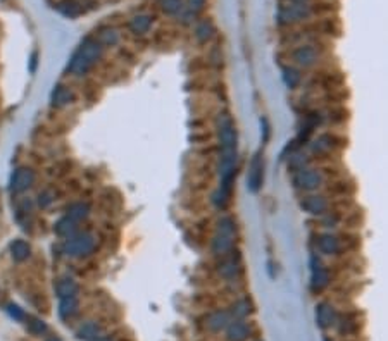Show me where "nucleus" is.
<instances>
[{"mask_svg": "<svg viewBox=\"0 0 388 341\" xmlns=\"http://www.w3.org/2000/svg\"><path fill=\"white\" fill-rule=\"evenodd\" d=\"M216 135L219 145V186L212 195V203L226 210L231 203L238 174V128L229 110L223 109L217 114Z\"/></svg>", "mask_w": 388, "mask_h": 341, "instance_id": "nucleus-1", "label": "nucleus"}, {"mask_svg": "<svg viewBox=\"0 0 388 341\" xmlns=\"http://www.w3.org/2000/svg\"><path fill=\"white\" fill-rule=\"evenodd\" d=\"M238 220L235 215L224 214L217 219L216 228H214V235L211 238V254L219 259L237 248L238 242Z\"/></svg>", "mask_w": 388, "mask_h": 341, "instance_id": "nucleus-2", "label": "nucleus"}, {"mask_svg": "<svg viewBox=\"0 0 388 341\" xmlns=\"http://www.w3.org/2000/svg\"><path fill=\"white\" fill-rule=\"evenodd\" d=\"M326 179H328L326 178V171L323 167L313 166V164L290 174V183H292L293 190L298 191L300 195L321 191L326 186Z\"/></svg>", "mask_w": 388, "mask_h": 341, "instance_id": "nucleus-3", "label": "nucleus"}, {"mask_svg": "<svg viewBox=\"0 0 388 341\" xmlns=\"http://www.w3.org/2000/svg\"><path fill=\"white\" fill-rule=\"evenodd\" d=\"M314 252H318L321 257L337 259L343 257L349 252V240L345 236L338 235L337 231H319L313 236Z\"/></svg>", "mask_w": 388, "mask_h": 341, "instance_id": "nucleus-4", "label": "nucleus"}, {"mask_svg": "<svg viewBox=\"0 0 388 341\" xmlns=\"http://www.w3.org/2000/svg\"><path fill=\"white\" fill-rule=\"evenodd\" d=\"M104 47L97 40H85V43L78 49L69 61V71L72 74L82 76L90 69L94 64L102 57Z\"/></svg>", "mask_w": 388, "mask_h": 341, "instance_id": "nucleus-5", "label": "nucleus"}, {"mask_svg": "<svg viewBox=\"0 0 388 341\" xmlns=\"http://www.w3.org/2000/svg\"><path fill=\"white\" fill-rule=\"evenodd\" d=\"M216 272L226 283H237L245 272V260L240 248H233L226 255L219 257L216 264Z\"/></svg>", "mask_w": 388, "mask_h": 341, "instance_id": "nucleus-6", "label": "nucleus"}, {"mask_svg": "<svg viewBox=\"0 0 388 341\" xmlns=\"http://www.w3.org/2000/svg\"><path fill=\"white\" fill-rule=\"evenodd\" d=\"M307 147H309L311 157H328L347 147V138L338 135L337 131H328V133H319L314 136Z\"/></svg>", "mask_w": 388, "mask_h": 341, "instance_id": "nucleus-7", "label": "nucleus"}, {"mask_svg": "<svg viewBox=\"0 0 388 341\" xmlns=\"http://www.w3.org/2000/svg\"><path fill=\"white\" fill-rule=\"evenodd\" d=\"M316 14V9L313 4H297V2H286L281 4L276 11V21L281 26H292L298 23L309 21Z\"/></svg>", "mask_w": 388, "mask_h": 341, "instance_id": "nucleus-8", "label": "nucleus"}, {"mask_svg": "<svg viewBox=\"0 0 388 341\" xmlns=\"http://www.w3.org/2000/svg\"><path fill=\"white\" fill-rule=\"evenodd\" d=\"M325 124V112L319 109H309L300 116V123L297 128V135H295V142L302 148L311 143V140L316 136L318 130Z\"/></svg>", "mask_w": 388, "mask_h": 341, "instance_id": "nucleus-9", "label": "nucleus"}, {"mask_svg": "<svg viewBox=\"0 0 388 341\" xmlns=\"http://www.w3.org/2000/svg\"><path fill=\"white\" fill-rule=\"evenodd\" d=\"M309 266H311V281L309 288L313 293H323L331 284V269L325 262V257H321L318 252H311L309 257Z\"/></svg>", "mask_w": 388, "mask_h": 341, "instance_id": "nucleus-10", "label": "nucleus"}, {"mask_svg": "<svg viewBox=\"0 0 388 341\" xmlns=\"http://www.w3.org/2000/svg\"><path fill=\"white\" fill-rule=\"evenodd\" d=\"M288 59L293 66L304 69H313L323 61V50L316 43H298L288 54Z\"/></svg>", "mask_w": 388, "mask_h": 341, "instance_id": "nucleus-11", "label": "nucleus"}, {"mask_svg": "<svg viewBox=\"0 0 388 341\" xmlns=\"http://www.w3.org/2000/svg\"><path fill=\"white\" fill-rule=\"evenodd\" d=\"M298 208L309 217L318 219L333 210V200L331 196L321 191H314V193H304L298 198Z\"/></svg>", "mask_w": 388, "mask_h": 341, "instance_id": "nucleus-12", "label": "nucleus"}, {"mask_svg": "<svg viewBox=\"0 0 388 341\" xmlns=\"http://www.w3.org/2000/svg\"><path fill=\"white\" fill-rule=\"evenodd\" d=\"M264 176H266V162L262 150H257L252 155L247 169V188L252 193H259L264 186Z\"/></svg>", "mask_w": 388, "mask_h": 341, "instance_id": "nucleus-13", "label": "nucleus"}, {"mask_svg": "<svg viewBox=\"0 0 388 341\" xmlns=\"http://www.w3.org/2000/svg\"><path fill=\"white\" fill-rule=\"evenodd\" d=\"M66 254L69 257H87L97 248V238L92 233H78L66 242Z\"/></svg>", "mask_w": 388, "mask_h": 341, "instance_id": "nucleus-14", "label": "nucleus"}, {"mask_svg": "<svg viewBox=\"0 0 388 341\" xmlns=\"http://www.w3.org/2000/svg\"><path fill=\"white\" fill-rule=\"evenodd\" d=\"M338 312L330 302H319L316 305V324L321 329H330L337 326Z\"/></svg>", "mask_w": 388, "mask_h": 341, "instance_id": "nucleus-15", "label": "nucleus"}, {"mask_svg": "<svg viewBox=\"0 0 388 341\" xmlns=\"http://www.w3.org/2000/svg\"><path fill=\"white\" fill-rule=\"evenodd\" d=\"M233 320L231 314L228 308H216V310L209 312L205 317V327L212 332H221L228 327V324Z\"/></svg>", "mask_w": 388, "mask_h": 341, "instance_id": "nucleus-16", "label": "nucleus"}, {"mask_svg": "<svg viewBox=\"0 0 388 341\" xmlns=\"http://www.w3.org/2000/svg\"><path fill=\"white\" fill-rule=\"evenodd\" d=\"M228 341H247L250 338V322L247 319H233L224 329Z\"/></svg>", "mask_w": 388, "mask_h": 341, "instance_id": "nucleus-17", "label": "nucleus"}, {"mask_svg": "<svg viewBox=\"0 0 388 341\" xmlns=\"http://www.w3.org/2000/svg\"><path fill=\"white\" fill-rule=\"evenodd\" d=\"M35 181V172L28 167H19L18 171H14L11 179V190L14 193H21V191L28 190Z\"/></svg>", "mask_w": 388, "mask_h": 341, "instance_id": "nucleus-18", "label": "nucleus"}, {"mask_svg": "<svg viewBox=\"0 0 388 341\" xmlns=\"http://www.w3.org/2000/svg\"><path fill=\"white\" fill-rule=\"evenodd\" d=\"M283 83L290 91H297L304 83V71L300 67L293 66V64H286L283 66Z\"/></svg>", "mask_w": 388, "mask_h": 341, "instance_id": "nucleus-19", "label": "nucleus"}, {"mask_svg": "<svg viewBox=\"0 0 388 341\" xmlns=\"http://www.w3.org/2000/svg\"><path fill=\"white\" fill-rule=\"evenodd\" d=\"M152 23H153V19L150 14H136L129 19V30H131V33H135V35H145L150 31Z\"/></svg>", "mask_w": 388, "mask_h": 341, "instance_id": "nucleus-20", "label": "nucleus"}, {"mask_svg": "<svg viewBox=\"0 0 388 341\" xmlns=\"http://www.w3.org/2000/svg\"><path fill=\"white\" fill-rule=\"evenodd\" d=\"M311 164H313L311 154H304L302 150H298L297 154H293L292 157L286 159V169H288V174H293V172L304 169V167L311 166Z\"/></svg>", "mask_w": 388, "mask_h": 341, "instance_id": "nucleus-21", "label": "nucleus"}, {"mask_svg": "<svg viewBox=\"0 0 388 341\" xmlns=\"http://www.w3.org/2000/svg\"><path fill=\"white\" fill-rule=\"evenodd\" d=\"M228 310L233 319H247V317L252 314V302H250V298H247V296H244V298L235 300V302L229 305Z\"/></svg>", "mask_w": 388, "mask_h": 341, "instance_id": "nucleus-22", "label": "nucleus"}, {"mask_svg": "<svg viewBox=\"0 0 388 341\" xmlns=\"http://www.w3.org/2000/svg\"><path fill=\"white\" fill-rule=\"evenodd\" d=\"M214 33H216V26H214V23L211 19H204V21H200L199 25L195 26V38H197V42H200V43L211 42Z\"/></svg>", "mask_w": 388, "mask_h": 341, "instance_id": "nucleus-23", "label": "nucleus"}, {"mask_svg": "<svg viewBox=\"0 0 388 341\" xmlns=\"http://www.w3.org/2000/svg\"><path fill=\"white\" fill-rule=\"evenodd\" d=\"M55 290H57V295H59L60 300L74 298V296L78 295V284H76L71 278H66V279L59 281L57 286H55Z\"/></svg>", "mask_w": 388, "mask_h": 341, "instance_id": "nucleus-24", "label": "nucleus"}, {"mask_svg": "<svg viewBox=\"0 0 388 341\" xmlns=\"http://www.w3.org/2000/svg\"><path fill=\"white\" fill-rule=\"evenodd\" d=\"M72 100H74V93H72L69 88L64 86V85L55 86L54 93H52V102H54V105L62 107V105H67V103H71Z\"/></svg>", "mask_w": 388, "mask_h": 341, "instance_id": "nucleus-25", "label": "nucleus"}, {"mask_svg": "<svg viewBox=\"0 0 388 341\" xmlns=\"http://www.w3.org/2000/svg\"><path fill=\"white\" fill-rule=\"evenodd\" d=\"M76 220H72L69 215L67 217H62L55 224V233L59 236H64V238H71L72 235H76Z\"/></svg>", "mask_w": 388, "mask_h": 341, "instance_id": "nucleus-26", "label": "nucleus"}, {"mask_svg": "<svg viewBox=\"0 0 388 341\" xmlns=\"http://www.w3.org/2000/svg\"><path fill=\"white\" fill-rule=\"evenodd\" d=\"M185 0H159V6L163 13L169 16H178L185 11Z\"/></svg>", "mask_w": 388, "mask_h": 341, "instance_id": "nucleus-27", "label": "nucleus"}, {"mask_svg": "<svg viewBox=\"0 0 388 341\" xmlns=\"http://www.w3.org/2000/svg\"><path fill=\"white\" fill-rule=\"evenodd\" d=\"M97 42L102 47H114L119 43V33L114 28H106V30H102L99 33V40H97Z\"/></svg>", "mask_w": 388, "mask_h": 341, "instance_id": "nucleus-28", "label": "nucleus"}, {"mask_svg": "<svg viewBox=\"0 0 388 341\" xmlns=\"http://www.w3.org/2000/svg\"><path fill=\"white\" fill-rule=\"evenodd\" d=\"M59 13L64 14L66 18H76V16H80V13H82V6H80L78 2H74V0H64V2H60L57 6Z\"/></svg>", "mask_w": 388, "mask_h": 341, "instance_id": "nucleus-29", "label": "nucleus"}, {"mask_svg": "<svg viewBox=\"0 0 388 341\" xmlns=\"http://www.w3.org/2000/svg\"><path fill=\"white\" fill-rule=\"evenodd\" d=\"M88 212H90V207L87 205V203L83 202H76L72 203V205H69V208H67V215L76 220V222H80L82 219H85L88 215Z\"/></svg>", "mask_w": 388, "mask_h": 341, "instance_id": "nucleus-30", "label": "nucleus"}, {"mask_svg": "<svg viewBox=\"0 0 388 341\" xmlns=\"http://www.w3.org/2000/svg\"><path fill=\"white\" fill-rule=\"evenodd\" d=\"M11 252L16 260H24L30 255V245L24 242V240H16V242L11 245Z\"/></svg>", "mask_w": 388, "mask_h": 341, "instance_id": "nucleus-31", "label": "nucleus"}, {"mask_svg": "<svg viewBox=\"0 0 388 341\" xmlns=\"http://www.w3.org/2000/svg\"><path fill=\"white\" fill-rule=\"evenodd\" d=\"M76 310H78V300H76V296H74V298L60 300L59 315L62 317V319H67V317H71Z\"/></svg>", "mask_w": 388, "mask_h": 341, "instance_id": "nucleus-32", "label": "nucleus"}, {"mask_svg": "<svg viewBox=\"0 0 388 341\" xmlns=\"http://www.w3.org/2000/svg\"><path fill=\"white\" fill-rule=\"evenodd\" d=\"M205 2H207V0H187V4H185V11H183L185 21H188L190 18H195V16L205 7Z\"/></svg>", "mask_w": 388, "mask_h": 341, "instance_id": "nucleus-33", "label": "nucleus"}, {"mask_svg": "<svg viewBox=\"0 0 388 341\" xmlns=\"http://www.w3.org/2000/svg\"><path fill=\"white\" fill-rule=\"evenodd\" d=\"M99 334H100V327L97 326V322H87L82 329H80V332H78L80 338L87 339V341L95 339Z\"/></svg>", "mask_w": 388, "mask_h": 341, "instance_id": "nucleus-34", "label": "nucleus"}, {"mask_svg": "<svg viewBox=\"0 0 388 341\" xmlns=\"http://www.w3.org/2000/svg\"><path fill=\"white\" fill-rule=\"evenodd\" d=\"M261 140H262V145L271 140V123L268 118H261Z\"/></svg>", "mask_w": 388, "mask_h": 341, "instance_id": "nucleus-35", "label": "nucleus"}, {"mask_svg": "<svg viewBox=\"0 0 388 341\" xmlns=\"http://www.w3.org/2000/svg\"><path fill=\"white\" fill-rule=\"evenodd\" d=\"M30 331L35 332V334H42V332L47 331V326L42 322V320H31V322H30Z\"/></svg>", "mask_w": 388, "mask_h": 341, "instance_id": "nucleus-36", "label": "nucleus"}, {"mask_svg": "<svg viewBox=\"0 0 388 341\" xmlns=\"http://www.w3.org/2000/svg\"><path fill=\"white\" fill-rule=\"evenodd\" d=\"M9 314H11L12 317H16V319H18V320L24 319V314H23V310H21V308L18 307V305H9Z\"/></svg>", "mask_w": 388, "mask_h": 341, "instance_id": "nucleus-37", "label": "nucleus"}, {"mask_svg": "<svg viewBox=\"0 0 388 341\" xmlns=\"http://www.w3.org/2000/svg\"><path fill=\"white\" fill-rule=\"evenodd\" d=\"M36 67V54H33V57H31V71H35Z\"/></svg>", "mask_w": 388, "mask_h": 341, "instance_id": "nucleus-38", "label": "nucleus"}, {"mask_svg": "<svg viewBox=\"0 0 388 341\" xmlns=\"http://www.w3.org/2000/svg\"><path fill=\"white\" fill-rule=\"evenodd\" d=\"M288 2H297V4H309L311 0H288Z\"/></svg>", "mask_w": 388, "mask_h": 341, "instance_id": "nucleus-39", "label": "nucleus"}, {"mask_svg": "<svg viewBox=\"0 0 388 341\" xmlns=\"http://www.w3.org/2000/svg\"><path fill=\"white\" fill-rule=\"evenodd\" d=\"M47 341H60L59 338H55V336H52V338H48Z\"/></svg>", "mask_w": 388, "mask_h": 341, "instance_id": "nucleus-40", "label": "nucleus"}, {"mask_svg": "<svg viewBox=\"0 0 388 341\" xmlns=\"http://www.w3.org/2000/svg\"><path fill=\"white\" fill-rule=\"evenodd\" d=\"M256 341H262V339H256Z\"/></svg>", "mask_w": 388, "mask_h": 341, "instance_id": "nucleus-41", "label": "nucleus"}]
</instances>
